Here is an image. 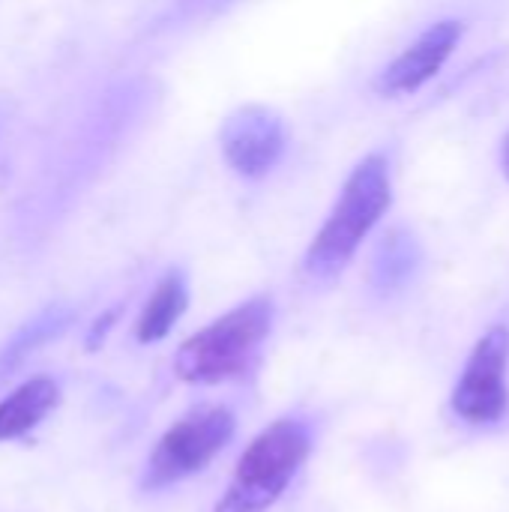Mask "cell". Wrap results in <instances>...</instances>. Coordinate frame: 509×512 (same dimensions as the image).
I'll list each match as a JSON object with an SVG mask.
<instances>
[{"label": "cell", "instance_id": "5", "mask_svg": "<svg viewBox=\"0 0 509 512\" xmlns=\"http://www.w3.org/2000/svg\"><path fill=\"white\" fill-rule=\"evenodd\" d=\"M509 330L492 327L471 351L453 390V411L474 423L492 426L509 411Z\"/></svg>", "mask_w": 509, "mask_h": 512}, {"label": "cell", "instance_id": "12", "mask_svg": "<svg viewBox=\"0 0 509 512\" xmlns=\"http://www.w3.org/2000/svg\"><path fill=\"white\" fill-rule=\"evenodd\" d=\"M501 168H504V174H507L509 180V135L504 138V147H501Z\"/></svg>", "mask_w": 509, "mask_h": 512}, {"label": "cell", "instance_id": "6", "mask_svg": "<svg viewBox=\"0 0 509 512\" xmlns=\"http://www.w3.org/2000/svg\"><path fill=\"white\" fill-rule=\"evenodd\" d=\"M222 156L231 165V171L243 180H261L267 177L288 147V129L285 120L264 105H246L225 117L219 129Z\"/></svg>", "mask_w": 509, "mask_h": 512}, {"label": "cell", "instance_id": "2", "mask_svg": "<svg viewBox=\"0 0 509 512\" xmlns=\"http://www.w3.org/2000/svg\"><path fill=\"white\" fill-rule=\"evenodd\" d=\"M273 318L276 309L270 297H252L225 312L180 345L174 357L177 378L189 384H222L243 375L270 336Z\"/></svg>", "mask_w": 509, "mask_h": 512}, {"label": "cell", "instance_id": "11", "mask_svg": "<svg viewBox=\"0 0 509 512\" xmlns=\"http://www.w3.org/2000/svg\"><path fill=\"white\" fill-rule=\"evenodd\" d=\"M114 318H117V312H108V315H102V321H96V327H93V333H90V345L102 342V336H105V330L114 324Z\"/></svg>", "mask_w": 509, "mask_h": 512}, {"label": "cell", "instance_id": "3", "mask_svg": "<svg viewBox=\"0 0 509 512\" xmlns=\"http://www.w3.org/2000/svg\"><path fill=\"white\" fill-rule=\"evenodd\" d=\"M309 453V423L303 417L276 420L246 447L222 501L213 512H267L300 474Z\"/></svg>", "mask_w": 509, "mask_h": 512}, {"label": "cell", "instance_id": "8", "mask_svg": "<svg viewBox=\"0 0 509 512\" xmlns=\"http://www.w3.org/2000/svg\"><path fill=\"white\" fill-rule=\"evenodd\" d=\"M60 390L51 378H30L0 402V441H15L36 429L57 405Z\"/></svg>", "mask_w": 509, "mask_h": 512}, {"label": "cell", "instance_id": "13", "mask_svg": "<svg viewBox=\"0 0 509 512\" xmlns=\"http://www.w3.org/2000/svg\"><path fill=\"white\" fill-rule=\"evenodd\" d=\"M186 3H195V6H222L228 0H186Z\"/></svg>", "mask_w": 509, "mask_h": 512}, {"label": "cell", "instance_id": "7", "mask_svg": "<svg viewBox=\"0 0 509 512\" xmlns=\"http://www.w3.org/2000/svg\"><path fill=\"white\" fill-rule=\"evenodd\" d=\"M465 27L456 18H444L432 27H426L375 81V90L381 96H402V93H414L423 84H429L444 63L450 60L453 48L459 45Z\"/></svg>", "mask_w": 509, "mask_h": 512}, {"label": "cell", "instance_id": "4", "mask_svg": "<svg viewBox=\"0 0 509 512\" xmlns=\"http://www.w3.org/2000/svg\"><path fill=\"white\" fill-rule=\"evenodd\" d=\"M234 414L219 405L195 408L180 417L153 447L141 486L147 492L168 489L198 471H204L234 438Z\"/></svg>", "mask_w": 509, "mask_h": 512}, {"label": "cell", "instance_id": "1", "mask_svg": "<svg viewBox=\"0 0 509 512\" xmlns=\"http://www.w3.org/2000/svg\"><path fill=\"white\" fill-rule=\"evenodd\" d=\"M393 204V171L384 153H369L345 180L330 216L303 255V270L315 282L336 279L372 228Z\"/></svg>", "mask_w": 509, "mask_h": 512}, {"label": "cell", "instance_id": "10", "mask_svg": "<svg viewBox=\"0 0 509 512\" xmlns=\"http://www.w3.org/2000/svg\"><path fill=\"white\" fill-rule=\"evenodd\" d=\"M186 303H189V288H186V279L180 270H171L165 273V279L153 288L141 318H138V327H135V336L141 345H150V342H159L171 333V327L180 321V315L186 312Z\"/></svg>", "mask_w": 509, "mask_h": 512}, {"label": "cell", "instance_id": "9", "mask_svg": "<svg viewBox=\"0 0 509 512\" xmlns=\"http://www.w3.org/2000/svg\"><path fill=\"white\" fill-rule=\"evenodd\" d=\"M420 258L423 255H420V243L414 240V234H408L405 228L387 231L372 261V288L381 297H390L408 288V282L420 270Z\"/></svg>", "mask_w": 509, "mask_h": 512}]
</instances>
